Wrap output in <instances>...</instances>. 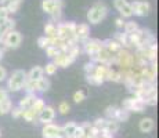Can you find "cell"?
Wrapping results in <instances>:
<instances>
[{
	"mask_svg": "<svg viewBox=\"0 0 159 138\" xmlns=\"http://www.w3.org/2000/svg\"><path fill=\"white\" fill-rule=\"evenodd\" d=\"M108 7L104 2H96L87 11V22L89 25H98L100 22H102L108 15Z\"/></svg>",
	"mask_w": 159,
	"mask_h": 138,
	"instance_id": "cell-1",
	"label": "cell"
},
{
	"mask_svg": "<svg viewBox=\"0 0 159 138\" xmlns=\"http://www.w3.org/2000/svg\"><path fill=\"white\" fill-rule=\"evenodd\" d=\"M26 82V72L24 69H15L10 76H7V91L18 93L24 88Z\"/></svg>",
	"mask_w": 159,
	"mask_h": 138,
	"instance_id": "cell-2",
	"label": "cell"
},
{
	"mask_svg": "<svg viewBox=\"0 0 159 138\" xmlns=\"http://www.w3.org/2000/svg\"><path fill=\"white\" fill-rule=\"evenodd\" d=\"M75 32H76V22H73V21H68V22H62L61 21V22L57 24V38L62 39V40L65 42L76 40Z\"/></svg>",
	"mask_w": 159,
	"mask_h": 138,
	"instance_id": "cell-3",
	"label": "cell"
},
{
	"mask_svg": "<svg viewBox=\"0 0 159 138\" xmlns=\"http://www.w3.org/2000/svg\"><path fill=\"white\" fill-rule=\"evenodd\" d=\"M21 43H22V35H21L18 30L14 29V30L7 32L3 36L0 46H2L4 50H15V48H18L21 46Z\"/></svg>",
	"mask_w": 159,
	"mask_h": 138,
	"instance_id": "cell-4",
	"label": "cell"
},
{
	"mask_svg": "<svg viewBox=\"0 0 159 138\" xmlns=\"http://www.w3.org/2000/svg\"><path fill=\"white\" fill-rule=\"evenodd\" d=\"M115 65H118L120 70L133 68L134 58H133V53H131V50L122 48L118 54H115Z\"/></svg>",
	"mask_w": 159,
	"mask_h": 138,
	"instance_id": "cell-5",
	"label": "cell"
},
{
	"mask_svg": "<svg viewBox=\"0 0 159 138\" xmlns=\"http://www.w3.org/2000/svg\"><path fill=\"white\" fill-rule=\"evenodd\" d=\"M134 53L141 55V57L144 58L148 64L155 62V61H157V58H158V44H157V43H152V44L144 46V47L136 48V50H134Z\"/></svg>",
	"mask_w": 159,
	"mask_h": 138,
	"instance_id": "cell-6",
	"label": "cell"
},
{
	"mask_svg": "<svg viewBox=\"0 0 159 138\" xmlns=\"http://www.w3.org/2000/svg\"><path fill=\"white\" fill-rule=\"evenodd\" d=\"M140 73H141V78L144 82L148 83H157V76H158V61L151 64H147V65L140 68Z\"/></svg>",
	"mask_w": 159,
	"mask_h": 138,
	"instance_id": "cell-7",
	"label": "cell"
},
{
	"mask_svg": "<svg viewBox=\"0 0 159 138\" xmlns=\"http://www.w3.org/2000/svg\"><path fill=\"white\" fill-rule=\"evenodd\" d=\"M145 104L141 98L139 97H130V98H126L123 100V104H122V108L126 109L127 112H144L145 110Z\"/></svg>",
	"mask_w": 159,
	"mask_h": 138,
	"instance_id": "cell-8",
	"label": "cell"
},
{
	"mask_svg": "<svg viewBox=\"0 0 159 138\" xmlns=\"http://www.w3.org/2000/svg\"><path fill=\"white\" fill-rule=\"evenodd\" d=\"M90 61H93L94 64H105L108 66H112V65H115V55L111 54L104 47L97 54L90 55Z\"/></svg>",
	"mask_w": 159,
	"mask_h": 138,
	"instance_id": "cell-9",
	"label": "cell"
},
{
	"mask_svg": "<svg viewBox=\"0 0 159 138\" xmlns=\"http://www.w3.org/2000/svg\"><path fill=\"white\" fill-rule=\"evenodd\" d=\"M101 48H104V42L100 40V39L89 38L87 40H84L83 43H82V51H83L84 54H87L89 57L97 54Z\"/></svg>",
	"mask_w": 159,
	"mask_h": 138,
	"instance_id": "cell-10",
	"label": "cell"
},
{
	"mask_svg": "<svg viewBox=\"0 0 159 138\" xmlns=\"http://www.w3.org/2000/svg\"><path fill=\"white\" fill-rule=\"evenodd\" d=\"M131 10H133V15L136 17H145L151 11V4L145 0H134L133 3H130Z\"/></svg>",
	"mask_w": 159,
	"mask_h": 138,
	"instance_id": "cell-11",
	"label": "cell"
},
{
	"mask_svg": "<svg viewBox=\"0 0 159 138\" xmlns=\"http://www.w3.org/2000/svg\"><path fill=\"white\" fill-rule=\"evenodd\" d=\"M42 137L43 138H62L61 126H58L56 123L43 124V128H42Z\"/></svg>",
	"mask_w": 159,
	"mask_h": 138,
	"instance_id": "cell-12",
	"label": "cell"
},
{
	"mask_svg": "<svg viewBox=\"0 0 159 138\" xmlns=\"http://www.w3.org/2000/svg\"><path fill=\"white\" fill-rule=\"evenodd\" d=\"M42 10L47 15H51L56 11H62L64 2L62 0H42Z\"/></svg>",
	"mask_w": 159,
	"mask_h": 138,
	"instance_id": "cell-13",
	"label": "cell"
},
{
	"mask_svg": "<svg viewBox=\"0 0 159 138\" xmlns=\"http://www.w3.org/2000/svg\"><path fill=\"white\" fill-rule=\"evenodd\" d=\"M114 7L119 11L120 17L125 20L133 17V10H131V6L127 0H114Z\"/></svg>",
	"mask_w": 159,
	"mask_h": 138,
	"instance_id": "cell-14",
	"label": "cell"
},
{
	"mask_svg": "<svg viewBox=\"0 0 159 138\" xmlns=\"http://www.w3.org/2000/svg\"><path fill=\"white\" fill-rule=\"evenodd\" d=\"M53 62L56 64L58 68H68V66H71L75 62V60L66 51H58V54L53 58Z\"/></svg>",
	"mask_w": 159,
	"mask_h": 138,
	"instance_id": "cell-15",
	"label": "cell"
},
{
	"mask_svg": "<svg viewBox=\"0 0 159 138\" xmlns=\"http://www.w3.org/2000/svg\"><path fill=\"white\" fill-rule=\"evenodd\" d=\"M56 119V109L51 105H46L43 110L38 115V120L42 124H47V123H53V120Z\"/></svg>",
	"mask_w": 159,
	"mask_h": 138,
	"instance_id": "cell-16",
	"label": "cell"
},
{
	"mask_svg": "<svg viewBox=\"0 0 159 138\" xmlns=\"http://www.w3.org/2000/svg\"><path fill=\"white\" fill-rule=\"evenodd\" d=\"M75 36H76V40L79 43H83L84 40H87L90 38V25L86 22H82V24H76V32H75Z\"/></svg>",
	"mask_w": 159,
	"mask_h": 138,
	"instance_id": "cell-17",
	"label": "cell"
},
{
	"mask_svg": "<svg viewBox=\"0 0 159 138\" xmlns=\"http://www.w3.org/2000/svg\"><path fill=\"white\" fill-rule=\"evenodd\" d=\"M154 127H155V122H154V119L152 118H143L141 120H140V123H139V128H140V131L141 133H151L152 130H154Z\"/></svg>",
	"mask_w": 159,
	"mask_h": 138,
	"instance_id": "cell-18",
	"label": "cell"
},
{
	"mask_svg": "<svg viewBox=\"0 0 159 138\" xmlns=\"http://www.w3.org/2000/svg\"><path fill=\"white\" fill-rule=\"evenodd\" d=\"M102 42H104V47H105L107 50L109 51V53L114 54V55H115V54H118L119 51H120L122 48H123L118 42L115 40V39H107V40H102Z\"/></svg>",
	"mask_w": 159,
	"mask_h": 138,
	"instance_id": "cell-19",
	"label": "cell"
},
{
	"mask_svg": "<svg viewBox=\"0 0 159 138\" xmlns=\"http://www.w3.org/2000/svg\"><path fill=\"white\" fill-rule=\"evenodd\" d=\"M114 39L123 48L131 50V46H130V42H129V35H127V33H125V32H116L115 35H114Z\"/></svg>",
	"mask_w": 159,
	"mask_h": 138,
	"instance_id": "cell-20",
	"label": "cell"
},
{
	"mask_svg": "<svg viewBox=\"0 0 159 138\" xmlns=\"http://www.w3.org/2000/svg\"><path fill=\"white\" fill-rule=\"evenodd\" d=\"M36 97H38V94H26L25 97H22L20 100V102H18V106H20L22 110L30 109V106H32L33 101L36 100Z\"/></svg>",
	"mask_w": 159,
	"mask_h": 138,
	"instance_id": "cell-21",
	"label": "cell"
},
{
	"mask_svg": "<svg viewBox=\"0 0 159 138\" xmlns=\"http://www.w3.org/2000/svg\"><path fill=\"white\" fill-rule=\"evenodd\" d=\"M111 66L105 65V64H96V68L93 70V75L97 76L98 79H101L102 82H105V78H107V73H108V69Z\"/></svg>",
	"mask_w": 159,
	"mask_h": 138,
	"instance_id": "cell-22",
	"label": "cell"
},
{
	"mask_svg": "<svg viewBox=\"0 0 159 138\" xmlns=\"http://www.w3.org/2000/svg\"><path fill=\"white\" fill-rule=\"evenodd\" d=\"M118 130H119V122H116L115 119H107L105 126H104V130H102L104 133L114 136L115 133H118Z\"/></svg>",
	"mask_w": 159,
	"mask_h": 138,
	"instance_id": "cell-23",
	"label": "cell"
},
{
	"mask_svg": "<svg viewBox=\"0 0 159 138\" xmlns=\"http://www.w3.org/2000/svg\"><path fill=\"white\" fill-rule=\"evenodd\" d=\"M44 73H43V66H33L32 69L29 70V72H26V79H29V80H39L40 78H43Z\"/></svg>",
	"mask_w": 159,
	"mask_h": 138,
	"instance_id": "cell-24",
	"label": "cell"
},
{
	"mask_svg": "<svg viewBox=\"0 0 159 138\" xmlns=\"http://www.w3.org/2000/svg\"><path fill=\"white\" fill-rule=\"evenodd\" d=\"M105 82L122 83V75H120V72H119V70H116V69H112V68H109V69H108V73H107Z\"/></svg>",
	"mask_w": 159,
	"mask_h": 138,
	"instance_id": "cell-25",
	"label": "cell"
},
{
	"mask_svg": "<svg viewBox=\"0 0 159 138\" xmlns=\"http://www.w3.org/2000/svg\"><path fill=\"white\" fill-rule=\"evenodd\" d=\"M26 94H39V90H38V82L36 80H29L26 79L25 84H24V88Z\"/></svg>",
	"mask_w": 159,
	"mask_h": 138,
	"instance_id": "cell-26",
	"label": "cell"
},
{
	"mask_svg": "<svg viewBox=\"0 0 159 138\" xmlns=\"http://www.w3.org/2000/svg\"><path fill=\"white\" fill-rule=\"evenodd\" d=\"M76 124L75 122H66L64 126H61V130H62V136H66V137H72L73 133L76 130Z\"/></svg>",
	"mask_w": 159,
	"mask_h": 138,
	"instance_id": "cell-27",
	"label": "cell"
},
{
	"mask_svg": "<svg viewBox=\"0 0 159 138\" xmlns=\"http://www.w3.org/2000/svg\"><path fill=\"white\" fill-rule=\"evenodd\" d=\"M130 118V112H127L126 109L123 108H116V113H115V120L119 122V123H123V122H127Z\"/></svg>",
	"mask_w": 159,
	"mask_h": 138,
	"instance_id": "cell-28",
	"label": "cell"
},
{
	"mask_svg": "<svg viewBox=\"0 0 159 138\" xmlns=\"http://www.w3.org/2000/svg\"><path fill=\"white\" fill-rule=\"evenodd\" d=\"M46 106V102H44V100L43 98H40V97H36V100L33 101V104H32V106H30V109L33 110V113H35L36 116L39 115V113L43 110V108Z\"/></svg>",
	"mask_w": 159,
	"mask_h": 138,
	"instance_id": "cell-29",
	"label": "cell"
},
{
	"mask_svg": "<svg viewBox=\"0 0 159 138\" xmlns=\"http://www.w3.org/2000/svg\"><path fill=\"white\" fill-rule=\"evenodd\" d=\"M36 82H38V90H39V93H46V91L50 90L51 83H50V80H48V78L43 76V78H40L39 80H36Z\"/></svg>",
	"mask_w": 159,
	"mask_h": 138,
	"instance_id": "cell-30",
	"label": "cell"
},
{
	"mask_svg": "<svg viewBox=\"0 0 159 138\" xmlns=\"http://www.w3.org/2000/svg\"><path fill=\"white\" fill-rule=\"evenodd\" d=\"M44 36H47V38H56L57 36V24L48 21L44 25Z\"/></svg>",
	"mask_w": 159,
	"mask_h": 138,
	"instance_id": "cell-31",
	"label": "cell"
},
{
	"mask_svg": "<svg viewBox=\"0 0 159 138\" xmlns=\"http://www.w3.org/2000/svg\"><path fill=\"white\" fill-rule=\"evenodd\" d=\"M21 4H22V0H8L7 4H6V7H7L8 13L11 14H15L18 13V10L21 8Z\"/></svg>",
	"mask_w": 159,
	"mask_h": 138,
	"instance_id": "cell-32",
	"label": "cell"
},
{
	"mask_svg": "<svg viewBox=\"0 0 159 138\" xmlns=\"http://www.w3.org/2000/svg\"><path fill=\"white\" fill-rule=\"evenodd\" d=\"M57 70H58V66L53 61H50L48 64H46V66L43 68V73H44V76H54L57 73Z\"/></svg>",
	"mask_w": 159,
	"mask_h": 138,
	"instance_id": "cell-33",
	"label": "cell"
},
{
	"mask_svg": "<svg viewBox=\"0 0 159 138\" xmlns=\"http://www.w3.org/2000/svg\"><path fill=\"white\" fill-rule=\"evenodd\" d=\"M139 28H140L139 24L134 22V21H126V22H125V26H123V32L127 33V35H130V33L136 32Z\"/></svg>",
	"mask_w": 159,
	"mask_h": 138,
	"instance_id": "cell-34",
	"label": "cell"
},
{
	"mask_svg": "<svg viewBox=\"0 0 159 138\" xmlns=\"http://www.w3.org/2000/svg\"><path fill=\"white\" fill-rule=\"evenodd\" d=\"M21 118L24 119L25 122H29V123H33V122H36V119H38V116L33 113L32 109H25L22 110V116Z\"/></svg>",
	"mask_w": 159,
	"mask_h": 138,
	"instance_id": "cell-35",
	"label": "cell"
},
{
	"mask_svg": "<svg viewBox=\"0 0 159 138\" xmlns=\"http://www.w3.org/2000/svg\"><path fill=\"white\" fill-rule=\"evenodd\" d=\"M11 109H13V101L11 100H7L0 104V115H7L11 112Z\"/></svg>",
	"mask_w": 159,
	"mask_h": 138,
	"instance_id": "cell-36",
	"label": "cell"
},
{
	"mask_svg": "<svg viewBox=\"0 0 159 138\" xmlns=\"http://www.w3.org/2000/svg\"><path fill=\"white\" fill-rule=\"evenodd\" d=\"M57 110L60 115H66V113H69V110H71V105H69L66 101H61V102L58 104Z\"/></svg>",
	"mask_w": 159,
	"mask_h": 138,
	"instance_id": "cell-37",
	"label": "cell"
},
{
	"mask_svg": "<svg viewBox=\"0 0 159 138\" xmlns=\"http://www.w3.org/2000/svg\"><path fill=\"white\" fill-rule=\"evenodd\" d=\"M86 82L89 83V84H91V86H101L102 83H104L101 79H98L97 76H94L93 73H90V75H86Z\"/></svg>",
	"mask_w": 159,
	"mask_h": 138,
	"instance_id": "cell-38",
	"label": "cell"
},
{
	"mask_svg": "<svg viewBox=\"0 0 159 138\" xmlns=\"http://www.w3.org/2000/svg\"><path fill=\"white\" fill-rule=\"evenodd\" d=\"M8 18H10V13H8L7 7L0 4V25H2V24H4Z\"/></svg>",
	"mask_w": 159,
	"mask_h": 138,
	"instance_id": "cell-39",
	"label": "cell"
},
{
	"mask_svg": "<svg viewBox=\"0 0 159 138\" xmlns=\"http://www.w3.org/2000/svg\"><path fill=\"white\" fill-rule=\"evenodd\" d=\"M72 100H73V102L75 104H80V102H83V101L86 100V94H84V91H82V90L75 91V93H73Z\"/></svg>",
	"mask_w": 159,
	"mask_h": 138,
	"instance_id": "cell-40",
	"label": "cell"
},
{
	"mask_svg": "<svg viewBox=\"0 0 159 138\" xmlns=\"http://www.w3.org/2000/svg\"><path fill=\"white\" fill-rule=\"evenodd\" d=\"M116 108L118 106L115 105H108L104 110V113H105V119H115V113H116Z\"/></svg>",
	"mask_w": 159,
	"mask_h": 138,
	"instance_id": "cell-41",
	"label": "cell"
},
{
	"mask_svg": "<svg viewBox=\"0 0 159 138\" xmlns=\"http://www.w3.org/2000/svg\"><path fill=\"white\" fill-rule=\"evenodd\" d=\"M38 46L42 48V50H44V48H47L48 46H50V38H47V36H40V38L38 39Z\"/></svg>",
	"mask_w": 159,
	"mask_h": 138,
	"instance_id": "cell-42",
	"label": "cell"
},
{
	"mask_svg": "<svg viewBox=\"0 0 159 138\" xmlns=\"http://www.w3.org/2000/svg\"><path fill=\"white\" fill-rule=\"evenodd\" d=\"M44 51H46V55H47L48 58H51V60H53V58L58 54V51H60V50H58L57 47H54V46H48L47 48H44Z\"/></svg>",
	"mask_w": 159,
	"mask_h": 138,
	"instance_id": "cell-43",
	"label": "cell"
},
{
	"mask_svg": "<svg viewBox=\"0 0 159 138\" xmlns=\"http://www.w3.org/2000/svg\"><path fill=\"white\" fill-rule=\"evenodd\" d=\"M105 122H107L105 118H97L96 120H94L93 126H94L96 128H98L100 131H102V130H104V126H105Z\"/></svg>",
	"mask_w": 159,
	"mask_h": 138,
	"instance_id": "cell-44",
	"label": "cell"
},
{
	"mask_svg": "<svg viewBox=\"0 0 159 138\" xmlns=\"http://www.w3.org/2000/svg\"><path fill=\"white\" fill-rule=\"evenodd\" d=\"M84 136H86V131H84V128L82 127L80 124H78L76 126V130H75V133H73V138H83Z\"/></svg>",
	"mask_w": 159,
	"mask_h": 138,
	"instance_id": "cell-45",
	"label": "cell"
},
{
	"mask_svg": "<svg viewBox=\"0 0 159 138\" xmlns=\"http://www.w3.org/2000/svg\"><path fill=\"white\" fill-rule=\"evenodd\" d=\"M94 68H96V64H94L93 61H89V62L84 64L83 70H84V73H86V75H90V73H93Z\"/></svg>",
	"mask_w": 159,
	"mask_h": 138,
	"instance_id": "cell-46",
	"label": "cell"
},
{
	"mask_svg": "<svg viewBox=\"0 0 159 138\" xmlns=\"http://www.w3.org/2000/svg\"><path fill=\"white\" fill-rule=\"evenodd\" d=\"M7 100H10V93L7 91V88H0V104Z\"/></svg>",
	"mask_w": 159,
	"mask_h": 138,
	"instance_id": "cell-47",
	"label": "cell"
},
{
	"mask_svg": "<svg viewBox=\"0 0 159 138\" xmlns=\"http://www.w3.org/2000/svg\"><path fill=\"white\" fill-rule=\"evenodd\" d=\"M11 115H13L14 119H21V116H22V109L20 108V106H13V109H11Z\"/></svg>",
	"mask_w": 159,
	"mask_h": 138,
	"instance_id": "cell-48",
	"label": "cell"
},
{
	"mask_svg": "<svg viewBox=\"0 0 159 138\" xmlns=\"http://www.w3.org/2000/svg\"><path fill=\"white\" fill-rule=\"evenodd\" d=\"M125 18H122V17H118V18H115V26L118 28V29H123V26H125Z\"/></svg>",
	"mask_w": 159,
	"mask_h": 138,
	"instance_id": "cell-49",
	"label": "cell"
},
{
	"mask_svg": "<svg viewBox=\"0 0 159 138\" xmlns=\"http://www.w3.org/2000/svg\"><path fill=\"white\" fill-rule=\"evenodd\" d=\"M7 76H8V75H7V70H6V68L0 65V83L4 82L6 79H7Z\"/></svg>",
	"mask_w": 159,
	"mask_h": 138,
	"instance_id": "cell-50",
	"label": "cell"
},
{
	"mask_svg": "<svg viewBox=\"0 0 159 138\" xmlns=\"http://www.w3.org/2000/svg\"><path fill=\"white\" fill-rule=\"evenodd\" d=\"M3 57H4V48H3L2 46H0V61L3 60Z\"/></svg>",
	"mask_w": 159,
	"mask_h": 138,
	"instance_id": "cell-51",
	"label": "cell"
},
{
	"mask_svg": "<svg viewBox=\"0 0 159 138\" xmlns=\"http://www.w3.org/2000/svg\"><path fill=\"white\" fill-rule=\"evenodd\" d=\"M7 2H8V0H0V4H2V6H6V4H7Z\"/></svg>",
	"mask_w": 159,
	"mask_h": 138,
	"instance_id": "cell-52",
	"label": "cell"
},
{
	"mask_svg": "<svg viewBox=\"0 0 159 138\" xmlns=\"http://www.w3.org/2000/svg\"><path fill=\"white\" fill-rule=\"evenodd\" d=\"M62 138H73V137H66V136H62Z\"/></svg>",
	"mask_w": 159,
	"mask_h": 138,
	"instance_id": "cell-53",
	"label": "cell"
},
{
	"mask_svg": "<svg viewBox=\"0 0 159 138\" xmlns=\"http://www.w3.org/2000/svg\"><path fill=\"white\" fill-rule=\"evenodd\" d=\"M0 136H2V133H0Z\"/></svg>",
	"mask_w": 159,
	"mask_h": 138,
	"instance_id": "cell-54",
	"label": "cell"
}]
</instances>
